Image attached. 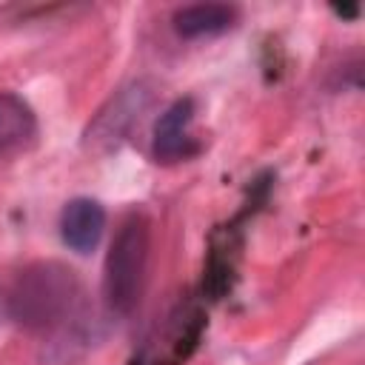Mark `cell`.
Wrapping results in <instances>:
<instances>
[{"instance_id":"cell-6","label":"cell","mask_w":365,"mask_h":365,"mask_svg":"<svg viewBox=\"0 0 365 365\" xmlns=\"http://www.w3.org/2000/svg\"><path fill=\"white\" fill-rule=\"evenodd\" d=\"M194 120V100L182 97L171 103L154 128V157L157 163H177L197 151L194 137L188 134V125Z\"/></svg>"},{"instance_id":"cell-8","label":"cell","mask_w":365,"mask_h":365,"mask_svg":"<svg viewBox=\"0 0 365 365\" xmlns=\"http://www.w3.org/2000/svg\"><path fill=\"white\" fill-rule=\"evenodd\" d=\"M34 140H37V117L31 106L17 94L3 91L0 94V160L31 148Z\"/></svg>"},{"instance_id":"cell-7","label":"cell","mask_w":365,"mask_h":365,"mask_svg":"<svg viewBox=\"0 0 365 365\" xmlns=\"http://www.w3.org/2000/svg\"><path fill=\"white\" fill-rule=\"evenodd\" d=\"M106 228V211L91 197H74L66 202L60 214V234L63 242L77 254H91L103 237Z\"/></svg>"},{"instance_id":"cell-5","label":"cell","mask_w":365,"mask_h":365,"mask_svg":"<svg viewBox=\"0 0 365 365\" xmlns=\"http://www.w3.org/2000/svg\"><path fill=\"white\" fill-rule=\"evenodd\" d=\"M97 319L88 311V305L77 308L63 325H57L43 348V359L51 365H74L80 362L91 345L97 342Z\"/></svg>"},{"instance_id":"cell-3","label":"cell","mask_w":365,"mask_h":365,"mask_svg":"<svg viewBox=\"0 0 365 365\" xmlns=\"http://www.w3.org/2000/svg\"><path fill=\"white\" fill-rule=\"evenodd\" d=\"M154 100V86L145 80H137L125 86L117 97L108 100L106 108L94 117V123L86 131V148L91 151H111L125 140V134L134 128V123L143 117V111Z\"/></svg>"},{"instance_id":"cell-4","label":"cell","mask_w":365,"mask_h":365,"mask_svg":"<svg viewBox=\"0 0 365 365\" xmlns=\"http://www.w3.org/2000/svg\"><path fill=\"white\" fill-rule=\"evenodd\" d=\"M202 311L194 302H180L157 328L154 336L145 339V348L140 351V365H177L185 359L200 334H202Z\"/></svg>"},{"instance_id":"cell-10","label":"cell","mask_w":365,"mask_h":365,"mask_svg":"<svg viewBox=\"0 0 365 365\" xmlns=\"http://www.w3.org/2000/svg\"><path fill=\"white\" fill-rule=\"evenodd\" d=\"M9 319V288L0 285V325Z\"/></svg>"},{"instance_id":"cell-2","label":"cell","mask_w":365,"mask_h":365,"mask_svg":"<svg viewBox=\"0 0 365 365\" xmlns=\"http://www.w3.org/2000/svg\"><path fill=\"white\" fill-rule=\"evenodd\" d=\"M148 248H151V225L143 211H131L108 248L106 257V271H103V297L106 308L114 317H128L145 285V271H148Z\"/></svg>"},{"instance_id":"cell-1","label":"cell","mask_w":365,"mask_h":365,"mask_svg":"<svg viewBox=\"0 0 365 365\" xmlns=\"http://www.w3.org/2000/svg\"><path fill=\"white\" fill-rule=\"evenodd\" d=\"M83 285L74 268L57 259L31 262L9 285V319L26 331H54L83 308Z\"/></svg>"},{"instance_id":"cell-9","label":"cell","mask_w":365,"mask_h":365,"mask_svg":"<svg viewBox=\"0 0 365 365\" xmlns=\"http://www.w3.org/2000/svg\"><path fill=\"white\" fill-rule=\"evenodd\" d=\"M240 11L228 3H197V6H185L174 14V29L180 37H211V34H222L237 23Z\"/></svg>"}]
</instances>
